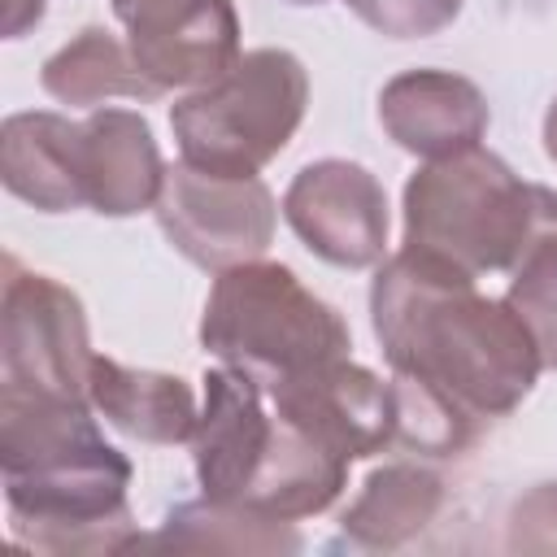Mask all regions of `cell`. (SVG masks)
I'll return each instance as SVG.
<instances>
[{"instance_id":"obj_1","label":"cell","mask_w":557,"mask_h":557,"mask_svg":"<svg viewBox=\"0 0 557 557\" xmlns=\"http://www.w3.org/2000/svg\"><path fill=\"white\" fill-rule=\"evenodd\" d=\"M370 322L392 374L431 387L474 422L513 413L544 370L505 296L492 300L474 274L409 248L379 261Z\"/></svg>"},{"instance_id":"obj_2","label":"cell","mask_w":557,"mask_h":557,"mask_svg":"<svg viewBox=\"0 0 557 557\" xmlns=\"http://www.w3.org/2000/svg\"><path fill=\"white\" fill-rule=\"evenodd\" d=\"M87 400L0 387V479L9 531L44 553L139 548L126 505L131 461L100 435Z\"/></svg>"},{"instance_id":"obj_3","label":"cell","mask_w":557,"mask_h":557,"mask_svg":"<svg viewBox=\"0 0 557 557\" xmlns=\"http://www.w3.org/2000/svg\"><path fill=\"white\" fill-rule=\"evenodd\" d=\"M553 213V187L518 178L496 152L474 144L409 174L400 248L448 261L474 278L509 274Z\"/></svg>"},{"instance_id":"obj_4","label":"cell","mask_w":557,"mask_h":557,"mask_svg":"<svg viewBox=\"0 0 557 557\" xmlns=\"http://www.w3.org/2000/svg\"><path fill=\"white\" fill-rule=\"evenodd\" d=\"M200 344L270 392L313 366L348 357L352 335L335 305L313 296L287 265L257 257L213 278Z\"/></svg>"},{"instance_id":"obj_5","label":"cell","mask_w":557,"mask_h":557,"mask_svg":"<svg viewBox=\"0 0 557 557\" xmlns=\"http://www.w3.org/2000/svg\"><path fill=\"white\" fill-rule=\"evenodd\" d=\"M309 74L287 48L239 52L209 87L187 91L170 109V131L187 165L231 178L265 170L305 122Z\"/></svg>"},{"instance_id":"obj_6","label":"cell","mask_w":557,"mask_h":557,"mask_svg":"<svg viewBox=\"0 0 557 557\" xmlns=\"http://www.w3.org/2000/svg\"><path fill=\"white\" fill-rule=\"evenodd\" d=\"M91 366H96V352L87 339L83 300L65 283L9 261L4 300H0L4 387L52 396V400H87Z\"/></svg>"},{"instance_id":"obj_7","label":"cell","mask_w":557,"mask_h":557,"mask_svg":"<svg viewBox=\"0 0 557 557\" xmlns=\"http://www.w3.org/2000/svg\"><path fill=\"white\" fill-rule=\"evenodd\" d=\"M152 209L165 239L191 265L213 274L265 257L278 222L274 191L257 174L231 178V174L196 170L187 161L165 165V183Z\"/></svg>"},{"instance_id":"obj_8","label":"cell","mask_w":557,"mask_h":557,"mask_svg":"<svg viewBox=\"0 0 557 557\" xmlns=\"http://www.w3.org/2000/svg\"><path fill=\"white\" fill-rule=\"evenodd\" d=\"M283 218L326 265L370 270L387 252V191L357 161H309L283 191Z\"/></svg>"},{"instance_id":"obj_9","label":"cell","mask_w":557,"mask_h":557,"mask_svg":"<svg viewBox=\"0 0 557 557\" xmlns=\"http://www.w3.org/2000/svg\"><path fill=\"white\" fill-rule=\"evenodd\" d=\"M131 57L157 91L209 87L239 57V13L231 0H113Z\"/></svg>"},{"instance_id":"obj_10","label":"cell","mask_w":557,"mask_h":557,"mask_svg":"<svg viewBox=\"0 0 557 557\" xmlns=\"http://www.w3.org/2000/svg\"><path fill=\"white\" fill-rule=\"evenodd\" d=\"M274 413L313 435L322 448L339 453L344 461L374 457L396 435V392L392 379L383 383L374 370L357 366L352 357H335L313 366L278 387H270Z\"/></svg>"},{"instance_id":"obj_11","label":"cell","mask_w":557,"mask_h":557,"mask_svg":"<svg viewBox=\"0 0 557 557\" xmlns=\"http://www.w3.org/2000/svg\"><path fill=\"white\" fill-rule=\"evenodd\" d=\"M261 383L231 366L205 370V409L191 431V461L200 492L218 505H239L274 435V418L261 405Z\"/></svg>"},{"instance_id":"obj_12","label":"cell","mask_w":557,"mask_h":557,"mask_svg":"<svg viewBox=\"0 0 557 557\" xmlns=\"http://www.w3.org/2000/svg\"><path fill=\"white\" fill-rule=\"evenodd\" d=\"M379 122L396 148L440 161L474 148L487 135V100L453 70H405L383 83Z\"/></svg>"},{"instance_id":"obj_13","label":"cell","mask_w":557,"mask_h":557,"mask_svg":"<svg viewBox=\"0 0 557 557\" xmlns=\"http://www.w3.org/2000/svg\"><path fill=\"white\" fill-rule=\"evenodd\" d=\"M83 196L104 218H131L152 209L165 183V161L152 126L135 109H91L78 122Z\"/></svg>"},{"instance_id":"obj_14","label":"cell","mask_w":557,"mask_h":557,"mask_svg":"<svg viewBox=\"0 0 557 557\" xmlns=\"http://www.w3.org/2000/svg\"><path fill=\"white\" fill-rule=\"evenodd\" d=\"M0 178L4 187L44 213L87 209L83 196V157H78V122L30 109L4 117L0 131Z\"/></svg>"},{"instance_id":"obj_15","label":"cell","mask_w":557,"mask_h":557,"mask_svg":"<svg viewBox=\"0 0 557 557\" xmlns=\"http://www.w3.org/2000/svg\"><path fill=\"white\" fill-rule=\"evenodd\" d=\"M344 483H348V461L274 413L270 448H265L239 509H252V513H265L278 522H296V518H313V513L331 509L339 500Z\"/></svg>"},{"instance_id":"obj_16","label":"cell","mask_w":557,"mask_h":557,"mask_svg":"<svg viewBox=\"0 0 557 557\" xmlns=\"http://www.w3.org/2000/svg\"><path fill=\"white\" fill-rule=\"evenodd\" d=\"M91 409L122 435L139 444H183L196 431V396L178 374L165 370H135L113 357L96 352L91 366V387H87Z\"/></svg>"},{"instance_id":"obj_17","label":"cell","mask_w":557,"mask_h":557,"mask_svg":"<svg viewBox=\"0 0 557 557\" xmlns=\"http://www.w3.org/2000/svg\"><path fill=\"white\" fill-rule=\"evenodd\" d=\"M444 509V479L422 461H387L370 470L357 500L339 513V535L352 548L387 553L422 535Z\"/></svg>"},{"instance_id":"obj_18","label":"cell","mask_w":557,"mask_h":557,"mask_svg":"<svg viewBox=\"0 0 557 557\" xmlns=\"http://www.w3.org/2000/svg\"><path fill=\"white\" fill-rule=\"evenodd\" d=\"M44 91L70 109H100L113 96L126 100H157L161 91L144 78L139 61L131 57V44H122L104 26H83L65 48H57L44 61L39 74Z\"/></svg>"},{"instance_id":"obj_19","label":"cell","mask_w":557,"mask_h":557,"mask_svg":"<svg viewBox=\"0 0 557 557\" xmlns=\"http://www.w3.org/2000/svg\"><path fill=\"white\" fill-rule=\"evenodd\" d=\"M139 548H187V553H296L300 535L292 522L239 509V505H218L209 496L183 500L165 513L161 531L152 540H139Z\"/></svg>"},{"instance_id":"obj_20","label":"cell","mask_w":557,"mask_h":557,"mask_svg":"<svg viewBox=\"0 0 557 557\" xmlns=\"http://www.w3.org/2000/svg\"><path fill=\"white\" fill-rule=\"evenodd\" d=\"M505 305L531 331L544 370H557V213L544 222V231L531 239L522 261L509 270Z\"/></svg>"},{"instance_id":"obj_21","label":"cell","mask_w":557,"mask_h":557,"mask_svg":"<svg viewBox=\"0 0 557 557\" xmlns=\"http://www.w3.org/2000/svg\"><path fill=\"white\" fill-rule=\"evenodd\" d=\"M344 4L387 39H426L453 26L466 0H344Z\"/></svg>"},{"instance_id":"obj_22","label":"cell","mask_w":557,"mask_h":557,"mask_svg":"<svg viewBox=\"0 0 557 557\" xmlns=\"http://www.w3.org/2000/svg\"><path fill=\"white\" fill-rule=\"evenodd\" d=\"M509 553H557V483H535L522 492L505 518Z\"/></svg>"},{"instance_id":"obj_23","label":"cell","mask_w":557,"mask_h":557,"mask_svg":"<svg viewBox=\"0 0 557 557\" xmlns=\"http://www.w3.org/2000/svg\"><path fill=\"white\" fill-rule=\"evenodd\" d=\"M44 17V0H9L4 9V39H22L30 26H39Z\"/></svg>"},{"instance_id":"obj_24","label":"cell","mask_w":557,"mask_h":557,"mask_svg":"<svg viewBox=\"0 0 557 557\" xmlns=\"http://www.w3.org/2000/svg\"><path fill=\"white\" fill-rule=\"evenodd\" d=\"M544 152H548V161L557 165V96H553V104H548V113H544Z\"/></svg>"},{"instance_id":"obj_25","label":"cell","mask_w":557,"mask_h":557,"mask_svg":"<svg viewBox=\"0 0 557 557\" xmlns=\"http://www.w3.org/2000/svg\"><path fill=\"white\" fill-rule=\"evenodd\" d=\"M287 4H322V0H287Z\"/></svg>"}]
</instances>
